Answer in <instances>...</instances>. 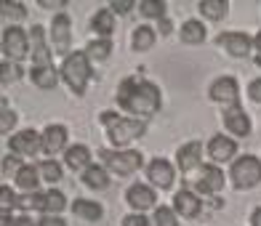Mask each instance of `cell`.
Here are the masks:
<instances>
[{"instance_id":"6da1fadb","label":"cell","mask_w":261,"mask_h":226,"mask_svg":"<svg viewBox=\"0 0 261 226\" xmlns=\"http://www.w3.org/2000/svg\"><path fill=\"white\" fill-rule=\"evenodd\" d=\"M117 106H120L123 112H130V117L147 123L149 117L160 109V91H158V86H152L149 80L125 77L120 86H117Z\"/></svg>"},{"instance_id":"7a4b0ae2","label":"cell","mask_w":261,"mask_h":226,"mask_svg":"<svg viewBox=\"0 0 261 226\" xmlns=\"http://www.w3.org/2000/svg\"><path fill=\"white\" fill-rule=\"evenodd\" d=\"M101 125H104L107 138H110L112 147H128L130 141L144 136V130H147L144 120L123 117V115H115V112H101Z\"/></svg>"},{"instance_id":"3957f363","label":"cell","mask_w":261,"mask_h":226,"mask_svg":"<svg viewBox=\"0 0 261 226\" xmlns=\"http://www.w3.org/2000/svg\"><path fill=\"white\" fill-rule=\"evenodd\" d=\"M59 72H62V80L67 82V88L75 93V96H83L91 82V59L86 51H72L62 67H59Z\"/></svg>"},{"instance_id":"277c9868","label":"cell","mask_w":261,"mask_h":226,"mask_svg":"<svg viewBox=\"0 0 261 226\" xmlns=\"http://www.w3.org/2000/svg\"><path fill=\"white\" fill-rule=\"evenodd\" d=\"M101 162L104 168L115 173V176H130L136 173L141 165H144V154L136 152V149H120V152H112V149H101Z\"/></svg>"},{"instance_id":"5b68a950","label":"cell","mask_w":261,"mask_h":226,"mask_svg":"<svg viewBox=\"0 0 261 226\" xmlns=\"http://www.w3.org/2000/svg\"><path fill=\"white\" fill-rule=\"evenodd\" d=\"M229 176L234 189H253L261 184V160L253 157V154H243V157L232 162Z\"/></svg>"},{"instance_id":"8992f818","label":"cell","mask_w":261,"mask_h":226,"mask_svg":"<svg viewBox=\"0 0 261 226\" xmlns=\"http://www.w3.org/2000/svg\"><path fill=\"white\" fill-rule=\"evenodd\" d=\"M32 53L30 48V38H27V32L21 30V27H6L3 30V56H6V62H24V59Z\"/></svg>"},{"instance_id":"52a82bcc","label":"cell","mask_w":261,"mask_h":226,"mask_svg":"<svg viewBox=\"0 0 261 226\" xmlns=\"http://www.w3.org/2000/svg\"><path fill=\"white\" fill-rule=\"evenodd\" d=\"M208 96H211V101L221 104L224 109H229V106H240V86H237V80L232 75H224V77H216L211 82Z\"/></svg>"},{"instance_id":"ba28073f","label":"cell","mask_w":261,"mask_h":226,"mask_svg":"<svg viewBox=\"0 0 261 226\" xmlns=\"http://www.w3.org/2000/svg\"><path fill=\"white\" fill-rule=\"evenodd\" d=\"M51 45L59 56H69V48H72V19H69L64 11H59L51 21Z\"/></svg>"},{"instance_id":"9c48e42d","label":"cell","mask_w":261,"mask_h":226,"mask_svg":"<svg viewBox=\"0 0 261 226\" xmlns=\"http://www.w3.org/2000/svg\"><path fill=\"white\" fill-rule=\"evenodd\" d=\"M8 149H11V154H16V157H32V154L43 152V136L32 128L19 130V133H14L8 138Z\"/></svg>"},{"instance_id":"30bf717a","label":"cell","mask_w":261,"mask_h":226,"mask_svg":"<svg viewBox=\"0 0 261 226\" xmlns=\"http://www.w3.org/2000/svg\"><path fill=\"white\" fill-rule=\"evenodd\" d=\"M216 45L234 59H245L253 53V38H248L245 32H221L216 35Z\"/></svg>"},{"instance_id":"8fae6325","label":"cell","mask_w":261,"mask_h":226,"mask_svg":"<svg viewBox=\"0 0 261 226\" xmlns=\"http://www.w3.org/2000/svg\"><path fill=\"white\" fill-rule=\"evenodd\" d=\"M195 189L200 194H216V192H221V189H224V173H221L219 165H213V162L200 165Z\"/></svg>"},{"instance_id":"7c38bea8","label":"cell","mask_w":261,"mask_h":226,"mask_svg":"<svg viewBox=\"0 0 261 226\" xmlns=\"http://www.w3.org/2000/svg\"><path fill=\"white\" fill-rule=\"evenodd\" d=\"M40 136H43V154H48L51 160H54V154L67 152V149H69V147H67L69 133H67V128H64L62 123H51V125H45Z\"/></svg>"},{"instance_id":"4fadbf2b","label":"cell","mask_w":261,"mask_h":226,"mask_svg":"<svg viewBox=\"0 0 261 226\" xmlns=\"http://www.w3.org/2000/svg\"><path fill=\"white\" fill-rule=\"evenodd\" d=\"M237 141L234 138H229V136H224V133H219V136H213L211 141H208V157H211V162L213 165H224V162H234L237 157Z\"/></svg>"},{"instance_id":"5bb4252c","label":"cell","mask_w":261,"mask_h":226,"mask_svg":"<svg viewBox=\"0 0 261 226\" xmlns=\"http://www.w3.org/2000/svg\"><path fill=\"white\" fill-rule=\"evenodd\" d=\"M221 120H224V128H227V133L237 136V138H248L251 136V117L245 115L243 106H229V109H224L221 115Z\"/></svg>"},{"instance_id":"9a60e30c","label":"cell","mask_w":261,"mask_h":226,"mask_svg":"<svg viewBox=\"0 0 261 226\" xmlns=\"http://www.w3.org/2000/svg\"><path fill=\"white\" fill-rule=\"evenodd\" d=\"M125 202L134 208V213H144L149 208H158V194H155V189L147 186V184H134V186H128V192H125Z\"/></svg>"},{"instance_id":"2e32d148","label":"cell","mask_w":261,"mask_h":226,"mask_svg":"<svg viewBox=\"0 0 261 226\" xmlns=\"http://www.w3.org/2000/svg\"><path fill=\"white\" fill-rule=\"evenodd\" d=\"M147 178H149V184L158 186V189H171L173 181H176V168H173L168 160L155 157V160L147 165Z\"/></svg>"},{"instance_id":"e0dca14e","label":"cell","mask_w":261,"mask_h":226,"mask_svg":"<svg viewBox=\"0 0 261 226\" xmlns=\"http://www.w3.org/2000/svg\"><path fill=\"white\" fill-rule=\"evenodd\" d=\"M200 160H203V144H200V141H187V144L179 147V152H176V165H179L181 173L197 171L200 165H203Z\"/></svg>"},{"instance_id":"ac0fdd59","label":"cell","mask_w":261,"mask_h":226,"mask_svg":"<svg viewBox=\"0 0 261 226\" xmlns=\"http://www.w3.org/2000/svg\"><path fill=\"white\" fill-rule=\"evenodd\" d=\"M30 38H32V67H48V64H54L51 48H48V43H45V30L40 24H35L30 30Z\"/></svg>"},{"instance_id":"d6986e66","label":"cell","mask_w":261,"mask_h":226,"mask_svg":"<svg viewBox=\"0 0 261 226\" xmlns=\"http://www.w3.org/2000/svg\"><path fill=\"white\" fill-rule=\"evenodd\" d=\"M173 210L179 213L181 218H197L200 210H203V200L195 192H189V189H181V192L173 194Z\"/></svg>"},{"instance_id":"ffe728a7","label":"cell","mask_w":261,"mask_h":226,"mask_svg":"<svg viewBox=\"0 0 261 226\" xmlns=\"http://www.w3.org/2000/svg\"><path fill=\"white\" fill-rule=\"evenodd\" d=\"M64 165L69 171H88L91 168V149L86 144H72L64 152Z\"/></svg>"},{"instance_id":"44dd1931","label":"cell","mask_w":261,"mask_h":226,"mask_svg":"<svg viewBox=\"0 0 261 226\" xmlns=\"http://www.w3.org/2000/svg\"><path fill=\"white\" fill-rule=\"evenodd\" d=\"M30 77H32V82H35L38 88L54 91V88L59 86V77H62V72H59L54 64H48V67H32V69H30Z\"/></svg>"},{"instance_id":"7402d4cb","label":"cell","mask_w":261,"mask_h":226,"mask_svg":"<svg viewBox=\"0 0 261 226\" xmlns=\"http://www.w3.org/2000/svg\"><path fill=\"white\" fill-rule=\"evenodd\" d=\"M72 213L77 218H83V221H101L104 208H101V202H96V200L77 197V200H72Z\"/></svg>"},{"instance_id":"603a6c76","label":"cell","mask_w":261,"mask_h":226,"mask_svg":"<svg viewBox=\"0 0 261 226\" xmlns=\"http://www.w3.org/2000/svg\"><path fill=\"white\" fill-rule=\"evenodd\" d=\"M40 171H38V165H32V162H24V168L19 171V176L14 178L16 181V186L21 189L24 194H30V192H38V186H40Z\"/></svg>"},{"instance_id":"cb8c5ba5","label":"cell","mask_w":261,"mask_h":226,"mask_svg":"<svg viewBox=\"0 0 261 226\" xmlns=\"http://www.w3.org/2000/svg\"><path fill=\"white\" fill-rule=\"evenodd\" d=\"M179 38L184 45H200L205 38H208V32H205V24L203 21H197V19H187L184 24H181V32H179Z\"/></svg>"},{"instance_id":"d4e9b609","label":"cell","mask_w":261,"mask_h":226,"mask_svg":"<svg viewBox=\"0 0 261 226\" xmlns=\"http://www.w3.org/2000/svg\"><path fill=\"white\" fill-rule=\"evenodd\" d=\"M155 40H158V32L149 24H139L134 30V35H130V45H134V51H139V53H147L149 48H155Z\"/></svg>"},{"instance_id":"484cf974","label":"cell","mask_w":261,"mask_h":226,"mask_svg":"<svg viewBox=\"0 0 261 226\" xmlns=\"http://www.w3.org/2000/svg\"><path fill=\"white\" fill-rule=\"evenodd\" d=\"M83 184L93 192H101V189L110 186V171L104 165H91L88 171H83Z\"/></svg>"},{"instance_id":"4316f807","label":"cell","mask_w":261,"mask_h":226,"mask_svg":"<svg viewBox=\"0 0 261 226\" xmlns=\"http://www.w3.org/2000/svg\"><path fill=\"white\" fill-rule=\"evenodd\" d=\"M91 27H93V32H96L101 40H110V35L115 32V14H112L110 8L96 11L93 19H91Z\"/></svg>"},{"instance_id":"83f0119b","label":"cell","mask_w":261,"mask_h":226,"mask_svg":"<svg viewBox=\"0 0 261 226\" xmlns=\"http://www.w3.org/2000/svg\"><path fill=\"white\" fill-rule=\"evenodd\" d=\"M197 8H200V14H203L205 19H211V21H221L224 16L229 14L227 0H200Z\"/></svg>"},{"instance_id":"f1b7e54d","label":"cell","mask_w":261,"mask_h":226,"mask_svg":"<svg viewBox=\"0 0 261 226\" xmlns=\"http://www.w3.org/2000/svg\"><path fill=\"white\" fill-rule=\"evenodd\" d=\"M64 208H67L64 192H59V189H48V192L43 194V216H59Z\"/></svg>"},{"instance_id":"f546056e","label":"cell","mask_w":261,"mask_h":226,"mask_svg":"<svg viewBox=\"0 0 261 226\" xmlns=\"http://www.w3.org/2000/svg\"><path fill=\"white\" fill-rule=\"evenodd\" d=\"M38 171H40V176H43V181H48V184H59V181H62V173H64L62 162L51 160V157L40 160V162H38Z\"/></svg>"},{"instance_id":"4dcf8cb0","label":"cell","mask_w":261,"mask_h":226,"mask_svg":"<svg viewBox=\"0 0 261 226\" xmlns=\"http://www.w3.org/2000/svg\"><path fill=\"white\" fill-rule=\"evenodd\" d=\"M88 59L91 62H107V59H110V53H112V43L110 40H93L91 45H88Z\"/></svg>"},{"instance_id":"1f68e13d","label":"cell","mask_w":261,"mask_h":226,"mask_svg":"<svg viewBox=\"0 0 261 226\" xmlns=\"http://www.w3.org/2000/svg\"><path fill=\"white\" fill-rule=\"evenodd\" d=\"M152 221H155V226H179V213L168 205H158Z\"/></svg>"},{"instance_id":"d6a6232c","label":"cell","mask_w":261,"mask_h":226,"mask_svg":"<svg viewBox=\"0 0 261 226\" xmlns=\"http://www.w3.org/2000/svg\"><path fill=\"white\" fill-rule=\"evenodd\" d=\"M43 194H45V192H30V194H24V197H19V200H16V208L24 210V213H30V210L43 213Z\"/></svg>"},{"instance_id":"836d02e7","label":"cell","mask_w":261,"mask_h":226,"mask_svg":"<svg viewBox=\"0 0 261 226\" xmlns=\"http://www.w3.org/2000/svg\"><path fill=\"white\" fill-rule=\"evenodd\" d=\"M139 11H141L147 19H158V21L165 19V3H163V0H141Z\"/></svg>"},{"instance_id":"e575fe53","label":"cell","mask_w":261,"mask_h":226,"mask_svg":"<svg viewBox=\"0 0 261 226\" xmlns=\"http://www.w3.org/2000/svg\"><path fill=\"white\" fill-rule=\"evenodd\" d=\"M21 168H24V162H21V157H16V154H6L3 157V176L16 178Z\"/></svg>"},{"instance_id":"d590c367","label":"cell","mask_w":261,"mask_h":226,"mask_svg":"<svg viewBox=\"0 0 261 226\" xmlns=\"http://www.w3.org/2000/svg\"><path fill=\"white\" fill-rule=\"evenodd\" d=\"M16 128V112L8 109V106L3 104V112H0V133H11V130Z\"/></svg>"},{"instance_id":"8d00e7d4","label":"cell","mask_w":261,"mask_h":226,"mask_svg":"<svg viewBox=\"0 0 261 226\" xmlns=\"http://www.w3.org/2000/svg\"><path fill=\"white\" fill-rule=\"evenodd\" d=\"M24 14H27V8L21 3H16V0H6V3H3V16H8V19H24Z\"/></svg>"},{"instance_id":"74e56055","label":"cell","mask_w":261,"mask_h":226,"mask_svg":"<svg viewBox=\"0 0 261 226\" xmlns=\"http://www.w3.org/2000/svg\"><path fill=\"white\" fill-rule=\"evenodd\" d=\"M19 77H21V67L14 62H3V86H8V82H14Z\"/></svg>"},{"instance_id":"f35d334b","label":"cell","mask_w":261,"mask_h":226,"mask_svg":"<svg viewBox=\"0 0 261 226\" xmlns=\"http://www.w3.org/2000/svg\"><path fill=\"white\" fill-rule=\"evenodd\" d=\"M16 194H14V189L11 186H0V205H3V210H11V208H16Z\"/></svg>"},{"instance_id":"ab89813d","label":"cell","mask_w":261,"mask_h":226,"mask_svg":"<svg viewBox=\"0 0 261 226\" xmlns=\"http://www.w3.org/2000/svg\"><path fill=\"white\" fill-rule=\"evenodd\" d=\"M123 226H152L149 218L144 216V213H128V216L123 218Z\"/></svg>"},{"instance_id":"60d3db41","label":"cell","mask_w":261,"mask_h":226,"mask_svg":"<svg viewBox=\"0 0 261 226\" xmlns=\"http://www.w3.org/2000/svg\"><path fill=\"white\" fill-rule=\"evenodd\" d=\"M134 6H136L134 0H112V3H110V11H112V14H128V11L134 8Z\"/></svg>"},{"instance_id":"b9f144b4","label":"cell","mask_w":261,"mask_h":226,"mask_svg":"<svg viewBox=\"0 0 261 226\" xmlns=\"http://www.w3.org/2000/svg\"><path fill=\"white\" fill-rule=\"evenodd\" d=\"M248 96H251V101L261 104V77L251 80V86H248Z\"/></svg>"},{"instance_id":"7bdbcfd3","label":"cell","mask_w":261,"mask_h":226,"mask_svg":"<svg viewBox=\"0 0 261 226\" xmlns=\"http://www.w3.org/2000/svg\"><path fill=\"white\" fill-rule=\"evenodd\" d=\"M38 226H67L64 218H59V216H43Z\"/></svg>"},{"instance_id":"ee69618b","label":"cell","mask_w":261,"mask_h":226,"mask_svg":"<svg viewBox=\"0 0 261 226\" xmlns=\"http://www.w3.org/2000/svg\"><path fill=\"white\" fill-rule=\"evenodd\" d=\"M253 51H258V56H256V64H261V30L256 32V38H253Z\"/></svg>"},{"instance_id":"f6af8a7d","label":"cell","mask_w":261,"mask_h":226,"mask_svg":"<svg viewBox=\"0 0 261 226\" xmlns=\"http://www.w3.org/2000/svg\"><path fill=\"white\" fill-rule=\"evenodd\" d=\"M158 27H160L163 35H171V30H173V24H171L168 19H160V21H158Z\"/></svg>"},{"instance_id":"bcb514c9","label":"cell","mask_w":261,"mask_h":226,"mask_svg":"<svg viewBox=\"0 0 261 226\" xmlns=\"http://www.w3.org/2000/svg\"><path fill=\"white\" fill-rule=\"evenodd\" d=\"M38 6H43V8H62V6H67L64 0H56V3H48V0H40Z\"/></svg>"},{"instance_id":"7dc6e473","label":"cell","mask_w":261,"mask_h":226,"mask_svg":"<svg viewBox=\"0 0 261 226\" xmlns=\"http://www.w3.org/2000/svg\"><path fill=\"white\" fill-rule=\"evenodd\" d=\"M251 226H261V208H256L251 213Z\"/></svg>"},{"instance_id":"c3c4849f","label":"cell","mask_w":261,"mask_h":226,"mask_svg":"<svg viewBox=\"0 0 261 226\" xmlns=\"http://www.w3.org/2000/svg\"><path fill=\"white\" fill-rule=\"evenodd\" d=\"M14 226H35V223H32V218H30V216H19Z\"/></svg>"}]
</instances>
